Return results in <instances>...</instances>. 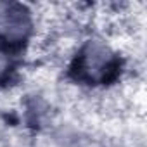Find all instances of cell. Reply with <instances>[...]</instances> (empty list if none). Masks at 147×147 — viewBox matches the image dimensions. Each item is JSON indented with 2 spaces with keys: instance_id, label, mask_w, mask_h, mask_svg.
<instances>
[{
  "instance_id": "1",
  "label": "cell",
  "mask_w": 147,
  "mask_h": 147,
  "mask_svg": "<svg viewBox=\"0 0 147 147\" xmlns=\"http://www.w3.org/2000/svg\"><path fill=\"white\" fill-rule=\"evenodd\" d=\"M26 16H23L21 12H7L2 23V28L5 30V33L9 36H19L23 35V31L26 30Z\"/></svg>"
}]
</instances>
